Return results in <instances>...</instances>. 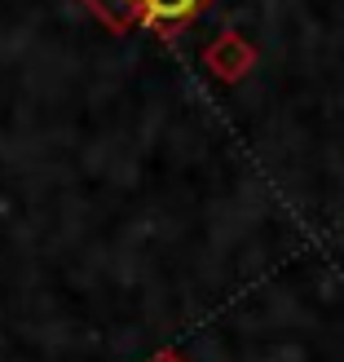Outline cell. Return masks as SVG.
Returning a JSON list of instances; mask_svg holds the SVG:
<instances>
[{"instance_id":"1","label":"cell","mask_w":344,"mask_h":362,"mask_svg":"<svg viewBox=\"0 0 344 362\" xmlns=\"http://www.w3.org/2000/svg\"><path fill=\"white\" fill-rule=\"evenodd\" d=\"M150 13V23H186V18L198 13L203 0H141Z\"/></svg>"}]
</instances>
